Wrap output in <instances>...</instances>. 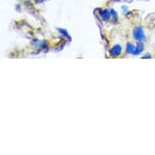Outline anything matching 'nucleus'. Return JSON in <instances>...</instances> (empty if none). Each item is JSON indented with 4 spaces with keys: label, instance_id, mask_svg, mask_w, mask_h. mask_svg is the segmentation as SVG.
<instances>
[{
    "label": "nucleus",
    "instance_id": "obj_1",
    "mask_svg": "<svg viewBox=\"0 0 155 155\" xmlns=\"http://www.w3.org/2000/svg\"><path fill=\"white\" fill-rule=\"evenodd\" d=\"M131 40L134 42L138 43H144L146 40V34L144 28L141 25L136 23L135 25H133L131 28Z\"/></svg>",
    "mask_w": 155,
    "mask_h": 155
},
{
    "label": "nucleus",
    "instance_id": "obj_2",
    "mask_svg": "<svg viewBox=\"0 0 155 155\" xmlns=\"http://www.w3.org/2000/svg\"><path fill=\"white\" fill-rule=\"evenodd\" d=\"M110 57L113 58H117V57H120L123 53V49H122V46L121 45H115L110 48Z\"/></svg>",
    "mask_w": 155,
    "mask_h": 155
}]
</instances>
